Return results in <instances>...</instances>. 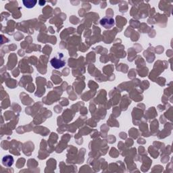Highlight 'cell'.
<instances>
[{
  "label": "cell",
  "mask_w": 173,
  "mask_h": 173,
  "mask_svg": "<svg viewBox=\"0 0 173 173\" xmlns=\"http://www.w3.org/2000/svg\"><path fill=\"white\" fill-rule=\"evenodd\" d=\"M100 25L106 29H110L115 25V21L112 18L105 17L100 20Z\"/></svg>",
  "instance_id": "cell-1"
},
{
  "label": "cell",
  "mask_w": 173,
  "mask_h": 173,
  "mask_svg": "<svg viewBox=\"0 0 173 173\" xmlns=\"http://www.w3.org/2000/svg\"><path fill=\"white\" fill-rule=\"evenodd\" d=\"M51 64L54 68L58 69V68H61L65 65L66 64V62L64 61L61 59H58L57 58H53L51 60Z\"/></svg>",
  "instance_id": "cell-2"
},
{
  "label": "cell",
  "mask_w": 173,
  "mask_h": 173,
  "mask_svg": "<svg viewBox=\"0 0 173 173\" xmlns=\"http://www.w3.org/2000/svg\"><path fill=\"white\" fill-rule=\"evenodd\" d=\"M13 163H14V158L10 155L5 156L2 159V164H4V166L6 167H11Z\"/></svg>",
  "instance_id": "cell-3"
},
{
  "label": "cell",
  "mask_w": 173,
  "mask_h": 173,
  "mask_svg": "<svg viewBox=\"0 0 173 173\" xmlns=\"http://www.w3.org/2000/svg\"><path fill=\"white\" fill-rule=\"evenodd\" d=\"M37 3V1H32V0H27V1H23L25 6L27 8H32V7L35 6V4Z\"/></svg>",
  "instance_id": "cell-4"
},
{
  "label": "cell",
  "mask_w": 173,
  "mask_h": 173,
  "mask_svg": "<svg viewBox=\"0 0 173 173\" xmlns=\"http://www.w3.org/2000/svg\"><path fill=\"white\" fill-rule=\"evenodd\" d=\"M45 3V1H40V5L42 6V4H44Z\"/></svg>",
  "instance_id": "cell-5"
}]
</instances>
